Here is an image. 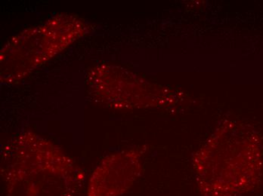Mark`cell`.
<instances>
[{"label":"cell","instance_id":"6da1fadb","mask_svg":"<svg viewBox=\"0 0 263 196\" xmlns=\"http://www.w3.org/2000/svg\"><path fill=\"white\" fill-rule=\"evenodd\" d=\"M202 196H242L263 181V146L251 127L236 123L221 129L195 159Z\"/></svg>","mask_w":263,"mask_h":196},{"label":"cell","instance_id":"7a4b0ae2","mask_svg":"<svg viewBox=\"0 0 263 196\" xmlns=\"http://www.w3.org/2000/svg\"><path fill=\"white\" fill-rule=\"evenodd\" d=\"M3 169L6 196H76L85 175L63 153L44 140L17 141Z\"/></svg>","mask_w":263,"mask_h":196},{"label":"cell","instance_id":"3957f363","mask_svg":"<svg viewBox=\"0 0 263 196\" xmlns=\"http://www.w3.org/2000/svg\"><path fill=\"white\" fill-rule=\"evenodd\" d=\"M141 173L139 156L133 152L113 155L93 170L86 184V196H122Z\"/></svg>","mask_w":263,"mask_h":196}]
</instances>
